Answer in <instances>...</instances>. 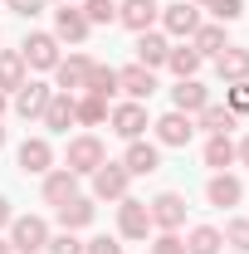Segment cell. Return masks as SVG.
<instances>
[{"label": "cell", "instance_id": "obj_1", "mask_svg": "<svg viewBox=\"0 0 249 254\" xmlns=\"http://www.w3.org/2000/svg\"><path fill=\"white\" fill-rule=\"evenodd\" d=\"M44 245V225L39 220H20L15 225V250H39Z\"/></svg>", "mask_w": 249, "mask_h": 254}, {"label": "cell", "instance_id": "obj_2", "mask_svg": "<svg viewBox=\"0 0 249 254\" xmlns=\"http://www.w3.org/2000/svg\"><path fill=\"white\" fill-rule=\"evenodd\" d=\"M152 15H156L152 0H127V10H123V20L132 25V30H147V25H152Z\"/></svg>", "mask_w": 249, "mask_h": 254}, {"label": "cell", "instance_id": "obj_3", "mask_svg": "<svg viewBox=\"0 0 249 254\" xmlns=\"http://www.w3.org/2000/svg\"><path fill=\"white\" fill-rule=\"evenodd\" d=\"M118 83H123L127 93H137V98H147V93H152V88H156V83H152V73H147V68H127V73H118Z\"/></svg>", "mask_w": 249, "mask_h": 254}, {"label": "cell", "instance_id": "obj_4", "mask_svg": "<svg viewBox=\"0 0 249 254\" xmlns=\"http://www.w3.org/2000/svg\"><path fill=\"white\" fill-rule=\"evenodd\" d=\"M25 59H34V64H54V39H49V34H34L30 44H25Z\"/></svg>", "mask_w": 249, "mask_h": 254}, {"label": "cell", "instance_id": "obj_5", "mask_svg": "<svg viewBox=\"0 0 249 254\" xmlns=\"http://www.w3.org/2000/svg\"><path fill=\"white\" fill-rule=\"evenodd\" d=\"M142 127H147V113H142V108H123V113H118V132H123V137H137Z\"/></svg>", "mask_w": 249, "mask_h": 254}, {"label": "cell", "instance_id": "obj_6", "mask_svg": "<svg viewBox=\"0 0 249 254\" xmlns=\"http://www.w3.org/2000/svg\"><path fill=\"white\" fill-rule=\"evenodd\" d=\"M123 230H127V235H147V210H142L137 200H127V210H123Z\"/></svg>", "mask_w": 249, "mask_h": 254}, {"label": "cell", "instance_id": "obj_7", "mask_svg": "<svg viewBox=\"0 0 249 254\" xmlns=\"http://www.w3.org/2000/svg\"><path fill=\"white\" fill-rule=\"evenodd\" d=\"M83 30H88V20H83L78 10H59V34H68V39H83Z\"/></svg>", "mask_w": 249, "mask_h": 254}, {"label": "cell", "instance_id": "obj_8", "mask_svg": "<svg viewBox=\"0 0 249 254\" xmlns=\"http://www.w3.org/2000/svg\"><path fill=\"white\" fill-rule=\"evenodd\" d=\"M20 161H25L30 171H44V161H49V147H44V142H25V152H20Z\"/></svg>", "mask_w": 249, "mask_h": 254}, {"label": "cell", "instance_id": "obj_9", "mask_svg": "<svg viewBox=\"0 0 249 254\" xmlns=\"http://www.w3.org/2000/svg\"><path fill=\"white\" fill-rule=\"evenodd\" d=\"M123 186H127V176L113 166V171H98V190L103 195H123Z\"/></svg>", "mask_w": 249, "mask_h": 254}, {"label": "cell", "instance_id": "obj_10", "mask_svg": "<svg viewBox=\"0 0 249 254\" xmlns=\"http://www.w3.org/2000/svg\"><path fill=\"white\" fill-rule=\"evenodd\" d=\"M186 137H190L186 118H166V123H161V142H186Z\"/></svg>", "mask_w": 249, "mask_h": 254}, {"label": "cell", "instance_id": "obj_11", "mask_svg": "<svg viewBox=\"0 0 249 254\" xmlns=\"http://www.w3.org/2000/svg\"><path fill=\"white\" fill-rule=\"evenodd\" d=\"M152 166H156L152 147H132V152H127V171H152Z\"/></svg>", "mask_w": 249, "mask_h": 254}, {"label": "cell", "instance_id": "obj_12", "mask_svg": "<svg viewBox=\"0 0 249 254\" xmlns=\"http://www.w3.org/2000/svg\"><path fill=\"white\" fill-rule=\"evenodd\" d=\"M68 161H78V171H88L98 161V142H73V152H68Z\"/></svg>", "mask_w": 249, "mask_h": 254}, {"label": "cell", "instance_id": "obj_13", "mask_svg": "<svg viewBox=\"0 0 249 254\" xmlns=\"http://www.w3.org/2000/svg\"><path fill=\"white\" fill-rule=\"evenodd\" d=\"M20 113H25V118H30V113H44V88H39V83H30V88L20 93Z\"/></svg>", "mask_w": 249, "mask_h": 254}, {"label": "cell", "instance_id": "obj_14", "mask_svg": "<svg viewBox=\"0 0 249 254\" xmlns=\"http://www.w3.org/2000/svg\"><path fill=\"white\" fill-rule=\"evenodd\" d=\"M156 220L176 225V220H181V200H176V195H161V200H156Z\"/></svg>", "mask_w": 249, "mask_h": 254}, {"label": "cell", "instance_id": "obj_15", "mask_svg": "<svg viewBox=\"0 0 249 254\" xmlns=\"http://www.w3.org/2000/svg\"><path fill=\"white\" fill-rule=\"evenodd\" d=\"M166 25H171V30H195V10H190V5H171Z\"/></svg>", "mask_w": 249, "mask_h": 254}, {"label": "cell", "instance_id": "obj_16", "mask_svg": "<svg viewBox=\"0 0 249 254\" xmlns=\"http://www.w3.org/2000/svg\"><path fill=\"white\" fill-rule=\"evenodd\" d=\"M220 250V235L215 230H195V240H190V254H215Z\"/></svg>", "mask_w": 249, "mask_h": 254}, {"label": "cell", "instance_id": "obj_17", "mask_svg": "<svg viewBox=\"0 0 249 254\" xmlns=\"http://www.w3.org/2000/svg\"><path fill=\"white\" fill-rule=\"evenodd\" d=\"M176 103H181V108H200V103H205V88H200V83H181V88H176Z\"/></svg>", "mask_w": 249, "mask_h": 254}, {"label": "cell", "instance_id": "obj_18", "mask_svg": "<svg viewBox=\"0 0 249 254\" xmlns=\"http://www.w3.org/2000/svg\"><path fill=\"white\" fill-rule=\"evenodd\" d=\"M137 49H142V64H161V59H166V44H161L156 34H152V39H142Z\"/></svg>", "mask_w": 249, "mask_h": 254}, {"label": "cell", "instance_id": "obj_19", "mask_svg": "<svg viewBox=\"0 0 249 254\" xmlns=\"http://www.w3.org/2000/svg\"><path fill=\"white\" fill-rule=\"evenodd\" d=\"M93 215V205H83V200H73V205H63V225H83Z\"/></svg>", "mask_w": 249, "mask_h": 254}, {"label": "cell", "instance_id": "obj_20", "mask_svg": "<svg viewBox=\"0 0 249 254\" xmlns=\"http://www.w3.org/2000/svg\"><path fill=\"white\" fill-rule=\"evenodd\" d=\"M235 195H240V186H235V181H215V186H210V200H220V205H230Z\"/></svg>", "mask_w": 249, "mask_h": 254}, {"label": "cell", "instance_id": "obj_21", "mask_svg": "<svg viewBox=\"0 0 249 254\" xmlns=\"http://www.w3.org/2000/svg\"><path fill=\"white\" fill-rule=\"evenodd\" d=\"M245 68H249V59H245V54H225V59H220V73H235V78H240Z\"/></svg>", "mask_w": 249, "mask_h": 254}, {"label": "cell", "instance_id": "obj_22", "mask_svg": "<svg viewBox=\"0 0 249 254\" xmlns=\"http://www.w3.org/2000/svg\"><path fill=\"white\" fill-rule=\"evenodd\" d=\"M49 200H63V195H68V190H73V176H54V181H49Z\"/></svg>", "mask_w": 249, "mask_h": 254}, {"label": "cell", "instance_id": "obj_23", "mask_svg": "<svg viewBox=\"0 0 249 254\" xmlns=\"http://www.w3.org/2000/svg\"><path fill=\"white\" fill-rule=\"evenodd\" d=\"M0 83H20V59H0Z\"/></svg>", "mask_w": 249, "mask_h": 254}, {"label": "cell", "instance_id": "obj_24", "mask_svg": "<svg viewBox=\"0 0 249 254\" xmlns=\"http://www.w3.org/2000/svg\"><path fill=\"white\" fill-rule=\"evenodd\" d=\"M88 78H93V93H108V88L118 83V73H108V68H93Z\"/></svg>", "mask_w": 249, "mask_h": 254}, {"label": "cell", "instance_id": "obj_25", "mask_svg": "<svg viewBox=\"0 0 249 254\" xmlns=\"http://www.w3.org/2000/svg\"><path fill=\"white\" fill-rule=\"evenodd\" d=\"M195 59H200L195 49H181V54H171V64H176V73H190V68H195Z\"/></svg>", "mask_w": 249, "mask_h": 254}, {"label": "cell", "instance_id": "obj_26", "mask_svg": "<svg viewBox=\"0 0 249 254\" xmlns=\"http://www.w3.org/2000/svg\"><path fill=\"white\" fill-rule=\"evenodd\" d=\"M68 118H73V108H68V103H54V108H49V127H63Z\"/></svg>", "mask_w": 249, "mask_h": 254}, {"label": "cell", "instance_id": "obj_27", "mask_svg": "<svg viewBox=\"0 0 249 254\" xmlns=\"http://www.w3.org/2000/svg\"><path fill=\"white\" fill-rule=\"evenodd\" d=\"M83 73H88V64H83V59H73V64H63V83H78V78H83Z\"/></svg>", "mask_w": 249, "mask_h": 254}, {"label": "cell", "instance_id": "obj_28", "mask_svg": "<svg viewBox=\"0 0 249 254\" xmlns=\"http://www.w3.org/2000/svg\"><path fill=\"white\" fill-rule=\"evenodd\" d=\"M88 15L93 20H113V0H88Z\"/></svg>", "mask_w": 249, "mask_h": 254}, {"label": "cell", "instance_id": "obj_29", "mask_svg": "<svg viewBox=\"0 0 249 254\" xmlns=\"http://www.w3.org/2000/svg\"><path fill=\"white\" fill-rule=\"evenodd\" d=\"M230 161V142H210V166H225Z\"/></svg>", "mask_w": 249, "mask_h": 254}, {"label": "cell", "instance_id": "obj_30", "mask_svg": "<svg viewBox=\"0 0 249 254\" xmlns=\"http://www.w3.org/2000/svg\"><path fill=\"white\" fill-rule=\"evenodd\" d=\"M10 5H15V15H39L44 0H10Z\"/></svg>", "mask_w": 249, "mask_h": 254}, {"label": "cell", "instance_id": "obj_31", "mask_svg": "<svg viewBox=\"0 0 249 254\" xmlns=\"http://www.w3.org/2000/svg\"><path fill=\"white\" fill-rule=\"evenodd\" d=\"M205 123L215 127V132H225V127H230V118H225V113H220V108H210V113H205Z\"/></svg>", "mask_w": 249, "mask_h": 254}, {"label": "cell", "instance_id": "obj_32", "mask_svg": "<svg viewBox=\"0 0 249 254\" xmlns=\"http://www.w3.org/2000/svg\"><path fill=\"white\" fill-rule=\"evenodd\" d=\"M49 254H78V240L63 235V240H54V250H49Z\"/></svg>", "mask_w": 249, "mask_h": 254}, {"label": "cell", "instance_id": "obj_33", "mask_svg": "<svg viewBox=\"0 0 249 254\" xmlns=\"http://www.w3.org/2000/svg\"><path fill=\"white\" fill-rule=\"evenodd\" d=\"M230 240H235L240 250H249V225H235V230H230Z\"/></svg>", "mask_w": 249, "mask_h": 254}, {"label": "cell", "instance_id": "obj_34", "mask_svg": "<svg viewBox=\"0 0 249 254\" xmlns=\"http://www.w3.org/2000/svg\"><path fill=\"white\" fill-rule=\"evenodd\" d=\"M88 254H118V245H113V240H93V245H88Z\"/></svg>", "mask_w": 249, "mask_h": 254}, {"label": "cell", "instance_id": "obj_35", "mask_svg": "<svg viewBox=\"0 0 249 254\" xmlns=\"http://www.w3.org/2000/svg\"><path fill=\"white\" fill-rule=\"evenodd\" d=\"M156 254H186V250H181L176 240H161V245H156Z\"/></svg>", "mask_w": 249, "mask_h": 254}, {"label": "cell", "instance_id": "obj_36", "mask_svg": "<svg viewBox=\"0 0 249 254\" xmlns=\"http://www.w3.org/2000/svg\"><path fill=\"white\" fill-rule=\"evenodd\" d=\"M220 15L230 20V15H240V0H220Z\"/></svg>", "mask_w": 249, "mask_h": 254}, {"label": "cell", "instance_id": "obj_37", "mask_svg": "<svg viewBox=\"0 0 249 254\" xmlns=\"http://www.w3.org/2000/svg\"><path fill=\"white\" fill-rule=\"evenodd\" d=\"M5 215H10V210H5V200H0V225H5Z\"/></svg>", "mask_w": 249, "mask_h": 254}, {"label": "cell", "instance_id": "obj_38", "mask_svg": "<svg viewBox=\"0 0 249 254\" xmlns=\"http://www.w3.org/2000/svg\"><path fill=\"white\" fill-rule=\"evenodd\" d=\"M0 254H10V250H5V245H0Z\"/></svg>", "mask_w": 249, "mask_h": 254}, {"label": "cell", "instance_id": "obj_39", "mask_svg": "<svg viewBox=\"0 0 249 254\" xmlns=\"http://www.w3.org/2000/svg\"><path fill=\"white\" fill-rule=\"evenodd\" d=\"M0 142H5V132H0Z\"/></svg>", "mask_w": 249, "mask_h": 254}, {"label": "cell", "instance_id": "obj_40", "mask_svg": "<svg viewBox=\"0 0 249 254\" xmlns=\"http://www.w3.org/2000/svg\"><path fill=\"white\" fill-rule=\"evenodd\" d=\"M245 157H249V147H245Z\"/></svg>", "mask_w": 249, "mask_h": 254}]
</instances>
